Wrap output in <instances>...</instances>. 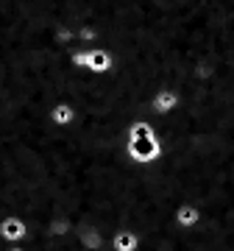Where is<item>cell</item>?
Listing matches in <instances>:
<instances>
[{"label":"cell","instance_id":"cell-1","mask_svg":"<svg viewBox=\"0 0 234 251\" xmlns=\"http://www.w3.org/2000/svg\"><path fill=\"white\" fill-rule=\"evenodd\" d=\"M173 224L184 229V232H192V229H198L201 224V209L198 204H192V201H181L176 206V212H173Z\"/></svg>","mask_w":234,"mask_h":251},{"label":"cell","instance_id":"cell-3","mask_svg":"<svg viewBox=\"0 0 234 251\" xmlns=\"http://www.w3.org/2000/svg\"><path fill=\"white\" fill-rule=\"evenodd\" d=\"M159 53H162L164 67H167V73H170V59H167V53H164V50H159ZM62 84H64V81H62ZM164 84H167V78H164ZM62 92H64V90H62ZM47 151H50V143L45 145V153H47ZM45 176H47V173H45ZM47 198H50V190H47ZM50 206H53V204H50ZM53 212H56V209H53ZM56 215H59V212H56Z\"/></svg>","mask_w":234,"mask_h":251},{"label":"cell","instance_id":"cell-2","mask_svg":"<svg viewBox=\"0 0 234 251\" xmlns=\"http://www.w3.org/2000/svg\"><path fill=\"white\" fill-rule=\"evenodd\" d=\"M109 249L112 251H140V237L131 229H115L112 240H109Z\"/></svg>","mask_w":234,"mask_h":251}]
</instances>
